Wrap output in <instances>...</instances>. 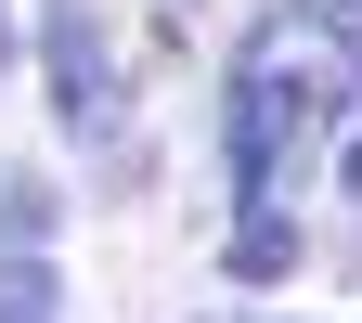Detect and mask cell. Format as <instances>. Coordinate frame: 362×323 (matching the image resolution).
Instances as JSON below:
<instances>
[{
	"label": "cell",
	"instance_id": "6da1fadb",
	"mask_svg": "<svg viewBox=\"0 0 362 323\" xmlns=\"http://www.w3.org/2000/svg\"><path fill=\"white\" fill-rule=\"evenodd\" d=\"M298 117H310V90H285V65L246 52L233 90H220V155H233V194H246V207H272V155H285Z\"/></svg>",
	"mask_w": 362,
	"mask_h": 323
},
{
	"label": "cell",
	"instance_id": "5b68a950",
	"mask_svg": "<svg viewBox=\"0 0 362 323\" xmlns=\"http://www.w3.org/2000/svg\"><path fill=\"white\" fill-rule=\"evenodd\" d=\"M52 310H65L52 259H39V246H26V259H0V323H52Z\"/></svg>",
	"mask_w": 362,
	"mask_h": 323
},
{
	"label": "cell",
	"instance_id": "7a4b0ae2",
	"mask_svg": "<svg viewBox=\"0 0 362 323\" xmlns=\"http://www.w3.org/2000/svg\"><path fill=\"white\" fill-rule=\"evenodd\" d=\"M39 65H52V117L78 129V143H104V129H117V52H104V26H90L78 0H52Z\"/></svg>",
	"mask_w": 362,
	"mask_h": 323
},
{
	"label": "cell",
	"instance_id": "8992f818",
	"mask_svg": "<svg viewBox=\"0 0 362 323\" xmlns=\"http://www.w3.org/2000/svg\"><path fill=\"white\" fill-rule=\"evenodd\" d=\"M337 194H362V143H337Z\"/></svg>",
	"mask_w": 362,
	"mask_h": 323
},
{
	"label": "cell",
	"instance_id": "3957f363",
	"mask_svg": "<svg viewBox=\"0 0 362 323\" xmlns=\"http://www.w3.org/2000/svg\"><path fill=\"white\" fill-rule=\"evenodd\" d=\"M220 259H233V285H285V271H298V220H285V207H246Z\"/></svg>",
	"mask_w": 362,
	"mask_h": 323
},
{
	"label": "cell",
	"instance_id": "52a82bcc",
	"mask_svg": "<svg viewBox=\"0 0 362 323\" xmlns=\"http://www.w3.org/2000/svg\"><path fill=\"white\" fill-rule=\"evenodd\" d=\"M0 65H13V13H0Z\"/></svg>",
	"mask_w": 362,
	"mask_h": 323
},
{
	"label": "cell",
	"instance_id": "277c9868",
	"mask_svg": "<svg viewBox=\"0 0 362 323\" xmlns=\"http://www.w3.org/2000/svg\"><path fill=\"white\" fill-rule=\"evenodd\" d=\"M26 246H52V181H0V259H26Z\"/></svg>",
	"mask_w": 362,
	"mask_h": 323
},
{
	"label": "cell",
	"instance_id": "ba28073f",
	"mask_svg": "<svg viewBox=\"0 0 362 323\" xmlns=\"http://www.w3.org/2000/svg\"><path fill=\"white\" fill-rule=\"evenodd\" d=\"M324 13H362V0H324Z\"/></svg>",
	"mask_w": 362,
	"mask_h": 323
}]
</instances>
